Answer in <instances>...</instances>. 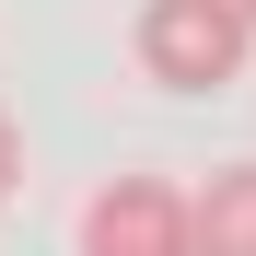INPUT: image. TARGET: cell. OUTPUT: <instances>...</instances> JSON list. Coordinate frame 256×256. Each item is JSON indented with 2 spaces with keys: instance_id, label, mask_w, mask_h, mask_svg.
Wrapping results in <instances>:
<instances>
[{
  "instance_id": "277c9868",
  "label": "cell",
  "mask_w": 256,
  "mask_h": 256,
  "mask_svg": "<svg viewBox=\"0 0 256 256\" xmlns=\"http://www.w3.org/2000/svg\"><path fill=\"white\" fill-rule=\"evenodd\" d=\"M12 186H24V128L0 116V198H12Z\"/></svg>"
},
{
  "instance_id": "3957f363",
  "label": "cell",
  "mask_w": 256,
  "mask_h": 256,
  "mask_svg": "<svg viewBox=\"0 0 256 256\" xmlns=\"http://www.w3.org/2000/svg\"><path fill=\"white\" fill-rule=\"evenodd\" d=\"M186 244H210V256H256V163H222V175L186 198Z\"/></svg>"
},
{
  "instance_id": "5b68a950",
  "label": "cell",
  "mask_w": 256,
  "mask_h": 256,
  "mask_svg": "<svg viewBox=\"0 0 256 256\" xmlns=\"http://www.w3.org/2000/svg\"><path fill=\"white\" fill-rule=\"evenodd\" d=\"M244 24H256V0H244Z\"/></svg>"
},
{
  "instance_id": "6da1fadb",
  "label": "cell",
  "mask_w": 256,
  "mask_h": 256,
  "mask_svg": "<svg viewBox=\"0 0 256 256\" xmlns=\"http://www.w3.org/2000/svg\"><path fill=\"white\" fill-rule=\"evenodd\" d=\"M140 70L163 82V94H233L244 58H256V24L244 0H140Z\"/></svg>"
},
{
  "instance_id": "7a4b0ae2",
  "label": "cell",
  "mask_w": 256,
  "mask_h": 256,
  "mask_svg": "<svg viewBox=\"0 0 256 256\" xmlns=\"http://www.w3.org/2000/svg\"><path fill=\"white\" fill-rule=\"evenodd\" d=\"M82 244L94 256H186V186L175 175H105L82 198Z\"/></svg>"
}]
</instances>
